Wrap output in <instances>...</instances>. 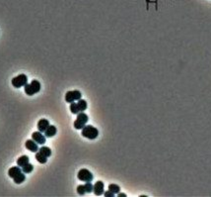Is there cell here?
Masks as SVG:
<instances>
[{"instance_id":"cell-14","label":"cell","mask_w":211,"mask_h":197,"mask_svg":"<svg viewBox=\"0 0 211 197\" xmlns=\"http://www.w3.org/2000/svg\"><path fill=\"white\" fill-rule=\"evenodd\" d=\"M36 158L40 164H46V162L47 161V158L46 156H44L43 154H41L39 151L36 153Z\"/></svg>"},{"instance_id":"cell-16","label":"cell","mask_w":211,"mask_h":197,"mask_svg":"<svg viewBox=\"0 0 211 197\" xmlns=\"http://www.w3.org/2000/svg\"><path fill=\"white\" fill-rule=\"evenodd\" d=\"M13 179H14V182H15V183L20 184V183L24 182V181H25L26 176H25V174H24L23 172H21V173H19L17 176H15Z\"/></svg>"},{"instance_id":"cell-20","label":"cell","mask_w":211,"mask_h":197,"mask_svg":"<svg viewBox=\"0 0 211 197\" xmlns=\"http://www.w3.org/2000/svg\"><path fill=\"white\" fill-rule=\"evenodd\" d=\"M70 111L71 113H73V114H78V113H80L77 103H74V102L70 103Z\"/></svg>"},{"instance_id":"cell-15","label":"cell","mask_w":211,"mask_h":197,"mask_svg":"<svg viewBox=\"0 0 211 197\" xmlns=\"http://www.w3.org/2000/svg\"><path fill=\"white\" fill-rule=\"evenodd\" d=\"M77 105H78L79 111L80 112H84L86 109H87V102L84 99H79L77 102Z\"/></svg>"},{"instance_id":"cell-19","label":"cell","mask_w":211,"mask_h":197,"mask_svg":"<svg viewBox=\"0 0 211 197\" xmlns=\"http://www.w3.org/2000/svg\"><path fill=\"white\" fill-rule=\"evenodd\" d=\"M109 190H111L112 192H114L115 194H118L120 191V187L118 184H110L109 185Z\"/></svg>"},{"instance_id":"cell-2","label":"cell","mask_w":211,"mask_h":197,"mask_svg":"<svg viewBox=\"0 0 211 197\" xmlns=\"http://www.w3.org/2000/svg\"><path fill=\"white\" fill-rule=\"evenodd\" d=\"M25 92L27 95H30V96H32V95H35L36 93H37L41 90V83L40 81H37V80H33L30 84H26L25 86Z\"/></svg>"},{"instance_id":"cell-9","label":"cell","mask_w":211,"mask_h":197,"mask_svg":"<svg viewBox=\"0 0 211 197\" xmlns=\"http://www.w3.org/2000/svg\"><path fill=\"white\" fill-rule=\"evenodd\" d=\"M26 148L30 151H32V153H37V151H39V147H37V144L34 141V140H28V141H26V144H25Z\"/></svg>"},{"instance_id":"cell-12","label":"cell","mask_w":211,"mask_h":197,"mask_svg":"<svg viewBox=\"0 0 211 197\" xmlns=\"http://www.w3.org/2000/svg\"><path fill=\"white\" fill-rule=\"evenodd\" d=\"M22 172V169L18 166H12L11 168H9L8 170V175L11 177V178H14L15 176H17L19 173Z\"/></svg>"},{"instance_id":"cell-11","label":"cell","mask_w":211,"mask_h":197,"mask_svg":"<svg viewBox=\"0 0 211 197\" xmlns=\"http://www.w3.org/2000/svg\"><path fill=\"white\" fill-rule=\"evenodd\" d=\"M56 132H57L56 127L54 126V125H50L47 130L44 131V136H46L47 138H51V137H54V135H56Z\"/></svg>"},{"instance_id":"cell-1","label":"cell","mask_w":211,"mask_h":197,"mask_svg":"<svg viewBox=\"0 0 211 197\" xmlns=\"http://www.w3.org/2000/svg\"><path fill=\"white\" fill-rule=\"evenodd\" d=\"M81 135L89 140H95L99 136V131L92 125H85L84 128L82 129Z\"/></svg>"},{"instance_id":"cell-10","label":"cell","mask_w":211,"mask_h":197,"mask_svg":"<svg viewBox=\"0 0 211 197\" xmlns=\"http://www.w3.org/2000/svg\"><path fill=\"white\" fill-rule=\"evenodd\" d=\"M50 126V122L47 119H41L39 122H37V129L41 133H44V131L47 130V127Z\"/></svg>"},{"instance_id":"cell-5","label":"cell","mask_w":211,"mask_h":197,"mask_svg":"<svg viewBox=\"0 0 211 197\" xmlns=\"http://www.w3.org/2000/svg\"><path fill=\"white\" fill-rule=\"evenodd\" d=\"M77 177L79 180L84 181V182H90V181L93 180V174L90 170L86 169V168H82L79 170V172L77 174Z\"/></svg>"},{"instance_id":"cell-13","label":"cell","mask_w":211,"mask_h":197,"mask_svg":"<svg viewBox=\"0 0 211 197\" xmlns=\"http://www.w3.org/2000/svg\"><path fill=\"white\" fill-rule=\"evenodd\" d=\"M29 161H30V158L28 156H22L17 160V165L19 166H24L25 165L29 164Z\"/></svg>"},{"instance_id":"cell-7","label":"cell","mask_w":211,"mask_h":197,"mask_svg":"<svg viewBox=\"0 0 211 197\" xmlns=\"http://www.w3.org/2000/svg\"><path fill=\"white\" fill-rule=\"evenodd\" d=\"M32 139L35 141L37 145H44L46 143V136L41 134V132H34L32 134Z\"/></svg>"},{"instance_id":"cell-18","label":"cell","mask_w":211,"mask_h":197,"mask_svg":"<svg viewBox=\"0 0 211 197\" xmlns=\"http://www.w3.org/2000/svg\"><path fill=\"white\" fill-rule=\"evenodd\" d=\"M33 169H34V165L32 164H27V165H25L24 166H22V172H23L24 173H30V172H33Z\"/></svg>"},{"instance_id":"cell-6","label":"cell","mask_w":211,"mask_h":197,"mask_svg":"<svg viewBox=\"0 0 211 197\" xmlns=\"http://www.w3.org/2000/svg\"><path fill=\"white\" fill-rule=\"evenodd\" d=\"M82 94L79 90H72V91H68L65 94V101L68 103H72L75 100L81 99Z\"/></svg>"},{"instance_id":"cell-8","label":"cell","mask_w":211,"mask_h":197,"mask_svg":"<svg viewBox=\"0 0 211 197\" xmlns=\"http://www.w3.org/2000/svg\"><path fill=\"white\" fill-rule=\"evenodd\" d=\"M93 192L95 193L96 196H101L104 194V182L103 181H97L93 186Z\"/></svg>"},{"instance_id":"cell-22","label":"cell","mask_w":211,"mask_h":197,"mask_svg":"<svg viewBox=\"0 0 211 197\" xmlns=\"http://www.w3.org/2000/svg\"><path fill=\"white\" fill-rule=\"evenodd\" d=\"M77 193L79 195H84L86 193V189L84 185H78L77 187Z\"/></svg>"},{"instance_id":"cell-3","label":"cell","mask_w":211,"mask_h":197,"mask_svg":"<svg viewBox=\"0 0 211 197\" xmlns=\"http://www.w3.org/2000/svg\"><path fill=\"white\" fill-rule=\"evenodd\" d=\"M88 115L85 114L84 112H80L77 114V118L74 121V128L77 129V130H82L86 123L88 122Z\"/></svg>"},{"instance_id":"cell-24","label":"cell","mask_w":211,"mask_h":197,"mask_svg":"<svg viewBox=\"0 0 211 197\" xmlns=\"http://www.w3.org/2000/svg\"><path fill=\"white\" fill-rule=\"evenodd\" d=\"M118 197H126V194H124V193H118Z\"/></svg>"},{"instance_id":"cell-21","label":"cell","mask_w":211,"mask_h":197,"mask_svg":"<svg viewBox=\"0 0 211 197\" xmlns=\"http://www.w3.org/2000/svg\"><path fill=\"white\" fill-rule=\"evenodd\" d=\"M84 186H85L86 192H87V193H91L93 191V186H94V185L91 183V181H90V182H86L84 184Z\"/></svg>"},{"instance_id":"cell-23","label":"cell","mask_w":211,"mask_h":197,"mask_svg":"<svg viewBox=\"0 0 211 197\" xmlns=\"http://www.w3.org/2000/svg\"><path fill=\"white\" fill-rule=\"evenodd\" d=\"M104 195H105L106 197H114L115 194L114 192H112L111 190H108V191L104 192Z\"/></svg>"},{"instance_id":"cell-4","label":"cell","mask_w":211,"mask_h":197,"mask_svg":"<svg viewBox=\"0 0 211 197\" xmlns=\"http://www.w3.org/2000/svg\"><path fill=\"white\" fill-rule=\"evenodd\" d=\"M12 85L16 88H20V87H23L28 83V77L26 74H19L18 76L14 77L12 79Z\"/></svg>"},{"instance_id":"cell-17","label":"cell","mask_w":211,"mask_h":197,"mask_svg":"<svg viewBox=\"0 0 211 197\" xmlns=\"http://www.w3.org/2000/svg\"><path fill=\"white\" fill-rule=\"evenodd\" d=\"M39 151L41 154H43L44 156H46L47 158H50L51 156V150L47 147H41L39 150Z\"/></svg>"}]
</instances>
